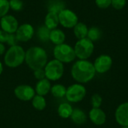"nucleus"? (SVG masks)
I'll list each match as a JSON object with an SVG mask.
<instances>
[{"mask_svg":"<svg viewBox=\"0 0 128 128\" xmlns=\"http://www.w3.org/2000/svg\"><path fill=\"white\" fill-rule=\"evenodd\" d=\"M66 91L67 88H65L64 86L62 84H56L51 86V89H50V92L52 95L56 98H62L65 97Z\"/></svg>","mask_w":128,"mask_h":128,"instance_id":"4be33fe9","label":"nucleus"},{"mask_svg":"<svg viewBox=\"0 0 128 128\" xmlns=\"http://www.w3.org/2000/svg\"><path fill=\"white\" fill-rule=\"evenodd\" d=\"M73 107L68 103H62L58 107V114L62 118H68L73 112Z\"/></svg>","mask_w":128,"mask_h":128,"instance_id":"aec40b11","label":"nucleus"},{"mask_svg":"<svg viewBox=\"0 0 128 128\" xmlns=\"http://www.w3.org/2000/svg\"><path fill=\"white\" fill-rule=\"evenodd\" d=\"M101 36H102V32L98 27L93 26L88 28L87 38L89 40H91L92 42L98 40L99 39H100Z\"/></svg>","mask_w":128,"mask_h":128,"instance_id":"b1692460","label":"nucleus"},{"mask_svg":"<svg viewBox=\"0 0 128 128\" xmlns=\"http://www.w3.org/2000/svg\"><path fill=\"white\" fill-rule=\"evenodd\" d=\"M73 28H74V34L78 40L87 38L88 28L84 22H78V23Z\"/></svg>","mask_w":128,"mask_h":128,"instance_id":"6ab92c4d","label":"nucleus"},{"mask_svg":"<svg viewBox=\"0 0 128 128\" xmlns=\"http://www.w3.org/2000/svg\"><path fill=\"white\" fill-rule=\"evenodd\" d=\"M32 106L33 107L38 110V111H42L46 108V102L45 98H44V96H40V95H34V97L32 98Z\"/></svg>","mask_w":128,"mask_h":128,"instance_id":"5701e85b","label":"nucleus"},{"mask_svg":"<svg viewBox=\"0 0 128 128\" xmlns=\"http://www.w3.org/2000/svg\"><path fill=\"white\" fill-rule=\"evenodd\" d=\"M2 71H3V66H2V62H0V75L2 74Z\"/></svg>","mask_w":128,"mask_h":128,"instance_id":"f704fd0d","label":"nucleus"},{"mask_svg":"<svg viewBox=\"0 0 128 128\" xmlns=\"http://www.w3.org/2000/svg\"><path fill=\"white\" fill-rule=\"evenodd\" d=\"M10 8L14 11H20L23 8V2L21 0H10Z\"/></svg>","mask_w":128,"mask_h":128,"instance_id":"bb28decb","label":"nucleus"},{"mask_svg":"<svg viewBox=\"0 0 128 128\" xmlns=\"http://www.w3.org/2000/svg\"><path fill=\"white\" fill-rule=\"evenodd\" d=\"M47 59L46 52L40 46H32L26 52L25 62L33 71L44 68Z\"/></svg>","mask_w":128,"mask_h":128,"instance_id":"f03ea898","label":"nucleus"},{"mask_svg":"<svg viewBox=\"0 0 128 128\" xmlns=\"http://www.w3.org/2000/svg\"><path fill=\"white\" fill-rule=\"evenodd\" d=\"M71 76L78 83H87L95 76L96 71L93 63L88 60H78L71 68Z\"/></svg>","mask_w":128,"mask_h":128,"instance_id":"f257e3e1","label":"nucleus"},{"mask_svg":"<svg viewBox=\"0 0 128 128\" xmlns=\"http://www.w3.org/2000/svg\"><path fill=\"white\" fill-rule=\"evenodd\" d=\"M59 23L64 28H72L78 23V16L73 10L64 8L58 14Z\"/></svg>","mask_w":128,"mask_h":128,"instance_id":"6e6552de","label":"nucleus"},{"mask_svg":"<svg viewBox=\"0 0 128 128\" xmlns=\"http://www.w3.org/2000/svg\"><path fill=\"white\" fill-rule=\"evenodd\" d=\"M51 89V84L49 80L46 78L43 79L41 80H38V82L36 83L35 86V93L37 94L40 96H45L46 95Z\"/></svg>","mask_w":128,"mask_h":128,"instance_id":"2eb2a0df","label":"nucleus"},{"mask_svg":"<svg viewBox=\"0 0 128 128\" xmlns=\"http://www.w3.org/2000/svg\"><path fill=\"white\" fill-rule=\"evenodd\" d=\"M121 128H128V127H122Z\"/></svg>","mask_w":128,"mask_h":128,"instance_id":"c9c22d12","label":"nucleus"},{"mask_svg":"<svg viewBox=\"0 0 128 128\" xmlns=\"http://www.w3.org/2000/svg\"><path fill=\"white\" fill-rule=\"evenodd\" d=\"M0 26L3 31L9 34H14L19 27V23L17 20L14 16L5 15L1 18Z\"/></svg>","mask_w":128,"mask_h":128,"instance_id":"9b49d317","label":"nucleus"},{"mask_svg":"<svg viewBox=\"0 0 128 128\" xmlns=\"http://www.w3.org/2000/svg\"><path fill=\"white\" fill-rule=\"evenodd\" d=\"M127 4V0H112L111 5L116 10L123 9Z\"/></svg>","mask_w":128,"mask_h":128,"instance_id":"c85d7f7f","label":"nucleus"},{"mask_svg":"<svg viewBox=\"0 0 128 128\" xmlns=\"http://www.w3.org/2000/svg\"><path fill=\"white\" fill-rule=\"evenodd\" d=\"M44 23H45V26L47 27L50 30L56 28L59 24L58 15L56 13L48 12V14L46 15Z\"/></svg>","mask_w":128,"mask_h":128,"instance_id":"f3484780","label":"nucleus"},{"mask_svg":"<svg viewBox=\"0 0 128 128\" xmlns=\"http://www.w3.org/2000/svg\"><path fill=\"white\" fill-rule=\"evenodd\" d=\"M17 42H18V40H17V38L16 37V34H10L7 44L10 46H13L17 45Z\"/></svg>","mask_w":128,"mask_h":128,"instance_id":"2f4dec72","label":"nucleus"},{"mask_svg":"<svg viewBox=\"0 0 128 128\" xmlns=\"http://www.w3.org/2000/svg\"><path fill=\"white\" fill-rule=\"evenodd\" d=\"M9 33L3 31L2 29L0 30V43L4 44V43H7L8 40V38H9Z\"/></svg>","mask_w":128,"mask_h":128,"instance_id":"473e14b6","label":"nucleus"},{"mask_svg":"<svg viewBox=\"0 0 128 128\" xmlns=\"http://www.w3.org/2000/svg\"><path fill=\"white\" fill-rule=\"evenodd\" d=\"M34 76L35 79L38 80H41L43 79L46 78V75H45V71L44 69H38L36 70H34Z\"/></svg>","mask_w":128,"mask_h":128,"instance_id":"7c9ffc66","label":"nucleus"},{"mask_svg":"<svg viewBox=\"0 0 128 128\" xmlns=\"http://www.w3.org/2000/svg\"><path fill=\"white\" fill-rule=\"evenodd\" d=\"M96 73L103 74L109 71L112 65V58L110 56L103 54L99 56L93 63Z\"/></svg>","mask_w":128,"mask_h":128,"instance_id":"1a4fd4ad","label":"nucleus"},{"mask_svg":"<svg viewBox=\"0 0 128 128\" xmlns=\"http://www.w3.org/2000/svg\"><path fill=\"white\" fill-rule=\"evenodd\" d=\"M9 9H10L9 1L0 0V18L7 15Z\"/></svg>","mask_w":128,"mask_h":128,"instance_id":"a878e982","label":"nucleus"},{"mask_svg":"<svg viewBox=\"0 0 128 128\" xmlns=\"http://www.w3.org/2000/svg\"><path fill=\"white\" fill-rule=\"evenodd\" d=\"M76 57L81 60H87L92 56L94 52V42L89 40L88 38L78 40L74 47Z\"/></svg>","mask_w":128,"mask_h":128,"instance_id":"39448f33","label":"nucleus"},{"mask_svg":"<svg viewBox=\"0 0 128 128\" xmlns=\"http://www.w3.org/2000/svg\"><path fill=\"white\" fill-rule=\"evenodd\" d=\"M65 8V4L62 0H50L48 4L49 12H52L58 14Z\"/></svg>","mask_w":128,"mask_h":128,"instance_id":"412c9836","label":"nucleus"},{"mask_svg":"<svg viewBox=\"0 0 128 128\" xmlns=\"http://www.w3.org/2000/svg\"><path fill=\"white\" fill-rule=\"evenodd\" d=\"M66 36L63 31L58 28H55L50 31V40L56 45H59L64 43Z\"/></svg>","mask_w":128,"mask_h":128,"instance_id":"dca6fc26","label":"nucleus"},{"mask_svg":"<svg viewBox=\"0 0 128 128\" xmlns=\"http://www.w3.org/2000/svg\"><path fill=\"white\" fill-rule=\"evenodd\" d=\"M112 0H95L96 5L101 9H106L108 8L110 6H111Z\"/></svg>","mask_w":128,"mask_h":128,"instance_id":"c756f323","label":"nucleus"},{"mask_svg":"<svg viewBox=\"0 0 128 128\" xmlns=\"http://www.w3.org/2000/svg\"><path fill=\"white\" fill-rule=\"evenodd\" d=\"M34 34V28L28 23H24L20 26L15 33L18 41L27 42L31 40Z\"/></svg>","mask_w":128,"mask_h":128,"instance_id":"f8f14e48","label":"nucleus"},{"mask_svg":"<svg viewBox=\"0 0 128 128\" xmlns=\"http://www.w3.org/2000/svg\"><path fill=\"white\" fill-rule=\"evenodd\" d=\"M26 52L21 46L16 45L10 46L6 52L4 62V64L11 68H15L21 65L25 61Z\"/></svg>","mask_w":128,"mask_h":128,"instance_id":"7ed1b4c3","label":"nucleus"},{"mask_svg":"<svg viewBox=\"0 0 128 128\" xmlns=\"http://www.w3.org/2000/svg\"><path fill=\"white\" fill-rule=\"evenodd\" d=\"M91 122L95 125H103L106 121V115L100 108H92L88 113Z\"/></svg>","mask_w":128,"mask_h":128,"instance_id":"4468645a","label":"nucleus"},{"mask_svg":"<svg viewBox=\"0 0 128 128\" xmlns=\"http://www.w3.org/2000/svg\"><path fill=\"white\" fill-rule=\"evenodd\" d=\"M86 95V88L80 83L70 86L66 91V98L70 103H78L84 99Z\"/></svg>","mask_w":128,"mask_h":128,"instance_id":"0eeeda50","label":"nucleus"},{"mask_svg":"<svg viewBox=\"0 0 128 128\" xmlns=\"http://www.w3.org/2000/svg\"><path fill=\"white\" fill-rule=\"evenodd\" d=\"M5 52V46L3 44L0 43V56L2 55Z\"/></svg>","mask_w":128,"mask_h":128,"instance_id":"72a5a7b5","label":"nucleus"},{"mask_svg":"<svg viewBox=\"0 0 128 128\" xmlns=\"http://www.w3.org/2000/svg\"><path fill=\"white\" fill-rule=\"evenodd\" d=\"M72 120V122L76 124H83L86 122L87 120V116L86 115V113L79 108H76L74 109L73 112L70 117Z\"/></svg>","mask_w":128,"mask_h":128,"instance_id":"a211bd4d","label":"nucleus"},{"mask_svg":"<svg viewBox=\"0 0 128 128\" xmlns=\"http://www.w3.org/2000/svg\"><path fill=\"white\" fill-rule=\"evenodd\" d=\"M50 31L47 27L45 26H42L38 28V32H37V35L39 40L41 42H46L50 40Z\"/></svg>","mask_w":128,"mask_h":128,"instance_id":"393cba45","label":"nucleus"},{"mask_svg":"<svg viewBox=\"0 0 128 128\" xmlns=\"http://www.w3.org/2000/svg\"><path fill=\"white\" fill-rule=\"evenodd\" d=\"M116 122L122 127H128V102L121 104L115 112Z\"/></svg>","mask_w":128,"mask_h":128,"instance_id":"ddd939ff","label":"nucleus"},{"mask_svg":"<svg viewBox=\"0 0 128 128\" xmlns=\"http://www.w3.org/2000/svg\"><path fill=\"white\" fill-rule=\"evenodd\" d=\"M53 55L55 59L62 63H70L76 58L74 49L67 44H62L56 45L53 50Z\"/></svg>","mask_w":128,"mask_h":128,"instance_id":"20e7f679","label":"nucleus"},{"mask_svg":"<svg viewBox=\"0 0 128 128\" xmlns=\"http://www.w3.org/2000/svg\"><path fill=\"white\" fill-rule=\"evenodd\" d=\"M103 99L101 96L98 94H94L91 98V104L92 108H100L102 104Z\"/></svg>","mask_w":128,"mask_h":128,"instance_id":"cd10ccee","label":"nucleus"},{"mask_svg":"<svg viewBox=\"0 0 128 128\" xmlns=\"http://www.w3.org/2000/svg\"><path fill=\"white\" fill-rule=\"evenodd\" d=\"M44 69L46 78L51 81L58 80L64 74V64L56 59L48 62Z\"/></svg>","mask_w":128,"mask_h":128,"instance_id":"423d86ee","label":"nucleus"},{"mask_svg":"<svg viewBox=\"0 0 128 128\" xmlns=\"http://www.w3.org/2000/svg\"><path fill=\"white\" fill-rule=\"evenodd\" d=\"M14 94L20 100L28 101L35 95L34 89L28 85H20L14 89Z\"/></svg>","mask_w":128,"mask_h":128,"instance_id":"9d476101","label":"nucleus"}]
</instances>
